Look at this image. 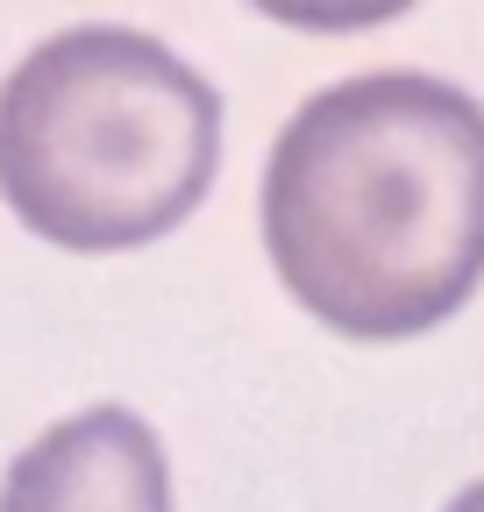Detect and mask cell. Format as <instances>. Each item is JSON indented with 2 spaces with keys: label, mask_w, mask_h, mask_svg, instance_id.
Segmentation results:
<instances>
[{
  "label": "cell",
  "mask_w": 484,
  "mask_h": 512,
  "mask_svg": "<svg viewBox=\"0 0 484 512\" xmlns=\"http://www.w3.org/2000/svg\"><path fill=\"white\" fill-rule=\"evenodd\" d=\"M221 164V93L171 43L79 22L0 79V200L57 249H143Z\"/></svg>",
  "instance_id": "2"
},
{
  "label": "cell",
  "mask_w": 484,
  "mask_h": 512,
  "mask_svg": "<svg viewBox=\"0 0 484 512\" xmlns=\"http://www.w3.org/2000/svg\"><path fill=\"white\" fill-rule=\"evenodd\" d=\"M442 512H484V477H477V484H463V491H456Z\"/></svg>",
  "instance_id": "4"
},
{
  "label": "cell",
  "mask_w": 484,
  "mask_h": 512,
  "mask_svg": "<svg viewBox=\"0 0 484 512\" xmlns=\"http://www.w3.org/2000/svg\"><path fill=\"white\" fill-rule=\"evenodd\" d=\"M278 285L349 342H413L484 285V100L356 72L299 100L264 164Z\"/></svg>",
  "instance_id": "1"
},
{
  "label": "cell",
  "mask_w": 484,
  "mask_h": 512,
  "mask_svg": "<svg viewBox=\"0 0 484 512\" xmlns=\"http://www.w3.org/2000/svg\"><path fill=\"white\" fill-rule=\"evenodd\" d=\"M0 512H171L164 441L129 406H86L8 463Z\"/></svg>",
  "instance_id": "3"
}]
</instances>
